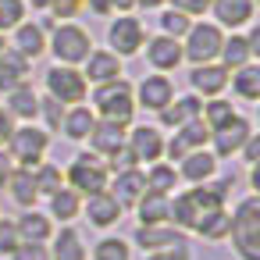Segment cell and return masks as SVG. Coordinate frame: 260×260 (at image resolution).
Listing matches in <instances>:
<instances>
[{"instance_id":"1","label":"cell","mask_w":260,"mask_h":260,"mask_svg":"<svg viewBox=\"0 0 260 260\" xmlns=\"http://www.w3.org/2000/svg\"><path fill=\"white\" fill-rule=\"evenodd\" d=\"M228 239L242 260H260V196H242L235 203Z\"/></svg>"},{"instance_id":"2","label":"cell","mask_w":260,"mask_h":260,"mask_svg":"<svg viewBox=\"0 0 260 260\" xmlns=\"http://www.w3.org/2000/svg\"><path fill=\"white\" fill-rule=\"evenodd\" d=\"M93 114L107 118V121H118V125H128L132 114H136V96H132V82L125 79H111V82H100L93 86Z\"/></svg>"},{"instance_id":"3","label":"cell","mask_w":260,"mask_h":260,"mask_svg":"<svg viewBox=\"0 0 260 260\" xmlns=\"http://www.w3.org/2000/svg\"><path fill=\"white\" fill-rule=\"evenodd\" d=\"M47 47H50V54L57 57V64H72V68H79V64L89 57L93 40H89V32H86L82 25H75V22H61V25H50Z\"/></svg>"},{"instance_id":"4","label":"cell","mask_w":260,"mask_h":260,"mask_svg":"<svg viewBox=\"0 0 260 260\" xmlns=\"http://www.w3.org/2000/svg\"><path fill=\"white\" fill-rule=\"evenodd\" d=\"M4 150L15 160V168H36L50 150V132L40 128V125H15V132L4 143Z\"/></svg>"},{"instance_id":"5","label":"cell","mask_w":260,"mask_h":260,"mask_svg":"<svg viewBox=\"0 0 260 260\" xmlns=\"http://www.w3.org/2000/svg\"><path fill=\"white\" fill-rule=\"evenodd\" d=\"M64 178H68V189H75L79 196H93V192H104L107 189L111 171H107V164L96 153H79L64 168Z\"/></svg>"},{"instance_id":"6","label":"cell","mask_w":260,"mask_h":260,"mask_svg":"<svg viewBox=\"0 0 260 260\" xmlns=\"http://www.w3.org/2000/svg\"><path fill=\"white\" fill-rule=\"evenodd\" d=\"M221 43H224L221 25H210V22H192V25H189V32L182 36V61H192V64L217 61Z\"/></svg>"},{"instance_id":"7","label":"cell","mask_w":260,"mask_h":260,"mask_svg":"<svg viewBox=\"0 0 260 260\" xmlns=\"http://www.w3.org/2000/svg\"><path fill=\"white\" fill-rule=\"evenodd\" d=\"M43 82H47V96H54V100L64 104V107L82 104L86 93H89V82H86L82 72L72 68V64H50L47 75H43Z\"/></svg>"},{"instance_id":"8","label":"cell","mask_w":260,"mask_h":260,"mask_svg":"<svg viewBox=\"0 0 260 260\" xmlns=\"http://www.w3.org/2000/svg\"><path fill=\"white\" fill-rule=\"evenodd\" d=\"M146 43V29L139 18L132 15H118L111 25H107V50L114 57H136Z\"/></svg>"},{"instance_id":"9","label":"cell","mask_w":260,"mask_h":260,"mask_svg":"<svg viewBox=\"0 0 260 260\" xmlns=\"http://www.w3.org/2000/svg\"><path fill=\"white\" fill-rule=\"evenodd\" d=\"M189 86L200 100H214L228 89V68L217 64V61H207V64H192L189 72Z\"/></svg>"},{"instance_id":"10","label":"cell","mask_w":260,"mask_h":260,"mask_svg":"<svg viewBox=\"0 0 260 260\" xmlns=\"http://www.w3.org/2000/svg\"><path fill=\"white\" fill-rule=\"evenodd\" d=\"M207 143H210V128L196 118V121H185L182 128H175V139H164V153L171 160H182L192 150H207Z\"/></svg>"},{"instance_id":"11","label":"cell","mask_w":260,"mask_h":260,"mask_svg":"<svg viewBox=\"0 0 260 260\" xmlns=\"http://www.w3.org/2000/svg\"><path fill=\"white\" fill-rule=\"evenodd\" d=\"M125 146L132 150L136 164H157V160L164 157V136H160V128H153V125H136V128L125 136Z\"/></svg>"},{"instance_id":"12","label":"cell","mask_w":260,"mask_h":260,"mask_svg":"<svg viewBox=\"0 0 260 260\" xmlns=\"http://www.w3.org/2000/svg\"><path fill=\"white\" fill-rule=\"evenodd\" d=\"M132 96H136V104H143L146 111H157V114H160V111L175 100V86H171L168 75L153 72V75H143V79H139V89H136Z\"/></svg>"},{"instance_id":"13","label":"cell","mask_w":260,"mask_h":260,"mask_svg":"<svg viewBox=\"0 0 260 260\" xmlns=\"http://www.w3.org/2000/svg\"><path fill=\"white\" fill-rule=\"evenodd\" d=\"M136 246L143 253H157V249H171V246H185V232L175 224H139L136 228Z\"/></svg>"},{"instance_id":"14","label":"cell","mask_w":260,"mask_h":260,"mask_svg":"<svg viewBox=\"0 0 260 260\" xmlns=\"http://www.w3.org/2000/svg\"><path fill=\"white\" fill-rule=\"evenodd\" d=\"M249 136H253V125H249L242 114H235V121H232V125H224V128L210 132V146H214L210 153H214V157H235Z\"/></svg>"},{"instance_id":"15","label":"cell","mask_w":260,"mask_h":260,"mask_svg":"<svg viewBox=\"0 0 260 260\" xmlns=\"http://www.w3.org/2000/svg\"><path fill=\"white\" fill-rule=\"evenodd\" d=\"M125 125H118V121H107V118H96V125H93V132L86 136V143H89V153H96L100 160L104 157H111L114 150H121L125 146Z\"/></svg>"},{"instance_id":"16","label":"cell","mask_w":260,"mask_h":260,"mask_svg":"<svg viewBox=\"0 0 260 260\" xmlns=\"http://www.w3.org/2000/svg\"><path fill=\"white\" fill-rule=\"evenodd\" d=\"M143 47H146V61H150L160 75H168V72H175V68L182 64V40L153 36V40H146Z\"/></svg>"},{"instance_id":"17","label":"cell","mask_w":260,"mask_h":260,"mask_svg":"<svg viewBox=\"0 0 260 260\" xmlns=\"http://www.w3.org/2000/svg\"><path fill=\"white\" fill-rule=\"evenodd\" d=\"M178 178H185V182H192V185H203V182H210L214 175H217V157L210 153V150H192V153H185L182 160H178Z\"/></svg>"},{"instance_id":"18","label":"cell","mask_w":260,"mask_h":260,"mask_svg":"<svg viewBox=\"0 0 260 260\" xmlns=\"http://www.w3.org/2000/svg\"><path fill=\"white\" fill-rule=\"evenodd\" d=\"M86 64V72H82V79L86 82H93V86H100V82H111V79H121V57H114L111 50H89V57L82 61Z\"/></svg>"},{"instance_id":"19","label":"cell","mask_w":260,"mask_h":260,"mask_svg":"<svg viewBox=\"0 0 260 260\" xmlns=\"http://www.w3.org/2000/svg\"><path fill=\"white\" fill-rule=\"evenodd\" d=\"M121 203L104 189V192H93V196H86V221L93 224V228H111V224H118V217H121Z\"/></svg>"},{"instance_id":"20","label":"cell","mask_w":260,"mask_h":260,"mask_svg":"<svg viewBox=\"0 0 260 260\" xmlns=\"http://www.w3.org/2000/svg\"><path fill=\"white\" fill-rule=\"evenodd\" d=\"M29 72H32L29 57H22L18 50H4L0 54V93H11L22 82H29Z\"/></svg>"},{"instance_id":"21","label":"cell","mask_w":260,"mask_h":260,"mask_svg":"<svg viewBox=\"0 0 260 260\" xmlns=\"http://www.w3.org/2000/svg\"><path fill=\"white\" fill-rule=\"evenodd\" d=\"M210 11H214V22L217 25L239 29V25H246L253 18L256 0H210Z\"/></svg>"},{"instance_id":"22","label":"cell","mask_w":260,"mask_h":260,"mask_svg":"<svg viewBox=\"0 0 260 260\" xmlns=\"http://www.w3.org/2000/svg\"><path fill=\"white\" fill-rule=\"evenodd\" d=\"M11 50H18L22 57L36 61L40 54H47V29H43L40 22H22V25H15V47H11Z\"/></svg>"},{"instance_id":"23","label":"cell","mask_w":260,"mask_h":260,"mask_svg":"<svg viewBox=\"0 0 260 260\" xmlns=\"http://www.w3.org/2000/svg\"><path fill=\"white\" fill-rule=\"evenodd\" d=\"M11 118H22V121H36L40 118V93L32 89V82H22L18 89L8 93V107H4Z\"/></svg>"},{"instance_id":"24","label":"cell","mask_w":260,"mask_h":260,"mask_svg":"<svg viewBox=\"0 0 260 260\" xmlns=\"http://www.w3.org/2000/svg\"><path fill=\"white\" fill-rule=\"evenodd\" d=\"M200 111H203V100H200L196 93H185V96H175V100L160 111V121H164L168 128H182L185 121H196Z\"/></svg>"},{"instance_id":"25","label":"cell","mask_w":260,"mask_h":260,"mask_svg":"<svg viewBox=\"0 0 260 260\" xmlns=\"http://www.w3.org/2000/svg\"><path fill=\"white\" fill-rule=\"evenodd\" d=\"M228 86H232V93H235L239 100H249V104L260 100V64L249 61V64L228 72Z\"/></svg>"},{"instance_id":"26","label":"cell","mask_w":260,"mask_h":260,"mask_svg":"<svg viewBox=\"0 0 260 260\" xmlns=\"http://www.w3.org/2000/svg\"><path fill=\"white\" fill-rule=\"evenodd\" d=\"M15 224H18L22 242H47V239L54 235V221H50L43 210H36V207L22 210V217H18Z\"/></svg>"},{"instance_id":"27","label":"cell","mask_w":260,"mask_h":260,"mask_svg":"<svg viewBox=\"0 0 260 260\" xmlns=\"http://www.w3.org/2000/svg\"><path fill=\"white\" fill-rule=\"evenodd\" d=\"M93 125H96V114H93L86 104L68 107L64 118H61V132H64L68 139H75V143H86V136L93 132Z\"/></svg>"},{"instance_id":"28","label":"cell","mask_w":260,"mask_h":260,"mask_svg":"<svg viewBox=\"0 0 260 260\" xmlns=\"http://www.w3.org/2000/svg\"><path fill=\"white\" fill-rule=\"evenodd\" d=\"M121 207L125 203H136L143 192H146V178H143V168H128V171H121V175H114V185L107 189Z\"/></svg>"},{"instance_id":"29","label":"cell","mask_w":260,"mask_h":260,"mask_svg":"<svg viewBox=\"0 0 260 260\" xmlns=\"http://www.w3.org/2000/svg\"><path fill=\"white\" fill-rule=\"evenodd\" d=\"M168 203H171V196L146 189V192H143V196L136 200V214H139V224H168Z\"/></svg>"},{"instance_id":"30","label":"cell","mask_w":260,"mask_h":260,"mask_svg":"<svg viewBox=\"0 0 260 260\" xmlns=\"http://www.w3.org/2000/svg\"><path fill=\"white\" fill-rule=\"evenodd\" d=\"M50 242H54V246H47L50 249V260H86V246H82V235L75 228L54 232Z\"/></svg>"},{"instance_id":"31","label":"cell","mask_w":260,"mask_h":260,"mask_svg":"<svg viewBox=\"0 0 260 260\" xmlns=\"http://www.w3.org/2000/svg\"><path fill=\"white\" fill-rule=\"evenodd\" d=\"M82 214V196L75 192V189H68V185H61L54 196H50V221H61V224H68V221H75Z\"/></svg>"},{"instance_id":"32","label":"cell","mask_w":260,"mask_h":260,"mask_svg":"<svg viewBox=\"0 0 260 260\" xmlns=\"http://www.w3.org/2000/svg\"><path fill=\"white\" fill-rule=\"evenodd\" d=\"M4 189L11 192V200H15L22 210L36 207V200H40V196H36V182H32V171H29V168H15Z\"/></svg>"},{"instance_id":"33","label":"cell","mask_w":260,"mask_h":260,"mask_svg":"<svg viewBox=\"0 0 260 260\" xmlns=\"http://www.w3.org/2000/svg\"><path fill=\"white\" fill-rule=\"evenodd\" d=\"M228 224H232V214H228L224 207H217V210H207V214H200V221L192 224V232H196L200 239L221 242V239H228Z\"/></svg>"},{"instance_id":"34","label":"cell","mask_w":260,"mask_h":260,"mask_svg":"<svg viewBox=\"0 0 260 260\" xmlns=\"http://www.w3.org/2000/svg\"><path fill=\"white\" fill-rule=\"evenodd\" d=\"M200 121H203L210 132H217V128L232 125V121H235V107H232V100H221V96H214V100H203Z\"/></svg>"},{"instance_id":"35","label":"cell","mask_w":260,"mask_h":260,"mask_svg":"<svg viewBox=\"0 0 260 260\" xmlns=\"http://www.w3.org/2000/svg\"><path fill=\"white\" fill-rule=\"evenodd\" d=\"M143 178H146V189H153V192H175V185L182 182L178 178V171H175V164H164V160H157V164H146V171H143Z\"/></svg>"},{"instance_id":"36","label":"cell","mask_w":260,"mask_h":260,"mask_svg":"<svg viewBox=\"0 0 260 260\" xmlns=\"http://www.w3.org/2000/svg\"><path fill=\"white\" fill-rule=\"evenodd\" d=\"M217 57H221L217 64H224L228 72H235V68H242V64L253 61V54H249V47H246V36H239V32H232V36L221 43V54H217Z\"/></svg>"},{"instance_id":"37","label":"cell","mask_w":260,"mask_h":260,"mask_svg":"<svg viewBox=\"0 0 260 260\" xmlns=\"http://www.w3.org/2000/svg\"><path fill=\"white\" fill-rule=\"evenodd\" d=\"M32 171V182H36V196H54L61 185H64V171L57 168V164H47V160H40L36 168H29Z\"/></svg>"},{"instance_id":"38","label":"cell","mask_w":260,"mask_h":260,"mask_svg":"<svg viewBox=\"0 0 260 260\" xmlns=\"http://www.w3.org/2000/svg\"><path fill=\"white\" fill-rule=\"evenodd\" d=\"M93 260H132V246L121 235H104L93 246Z\"/></svg>"},{"instance_id":"39","label":"cell","mask_w":260,"mask_h":260,"mask_svg":"<svg viewBox=\"0 0 260 260\" xmlns=\"http://www.w3.org/2000/svg\"><path fill=\"white\" fill-rule=\"evenodd\" d=\"M157 25H160V36H171V40H182L185 32H189V25H192V18L189 15H182V11H175V8H168L160 18H157Z\"/></svg>"},{"instance_id":"40","label":"cell","mask_w":260,"mask_h":260,"mask_svg":"<svg viewBox=\"0 0 260 260\" xmlns=\"http://www.w3.org/2000/svg\"><path fill=\"white\" fill-rule=\"evenodd\" d=\"M25 22V0H0V36Z\"/></svg>"},{"instance_id":"41","label":"cell","mask_w":260,"mask_h":260,"mask_svg":"<svg viewBox=\"0 0 260 260\" xmlns=\"http://www.w3.org/2000/svg\"><path fill=\"white\" fill-rule=\"evenodd\" d=\"M40 118L47 121V132H61V118H64V104H57L54 96H40Z\"/></svg>"},{"instance_id":"42","label":"cell","mask_w":260,"mask_h":260,"mask_svg":"<svg viewBox=\"0 0 260 260\" xmlns=\"http://www.w3.org/2000/svg\"><path fill=\"white\" fill-rule=\"evenodd\" d=\"M22 246V235H18V224L11 217H0V256H11L15 249Z\"/></svg>"},{"instance_id":"43","label":"cell","mask_w":260,"mask_h":260,"mask_svg":"<svg viewBox=\"0 0 260 260\" xmlns=\"http://www.w3.org/2000/svg\"><path fill=\"white\" fill-rule=\"evenodd\" d=\"M47 11H50V22H72L82 11V0H47Z\"/></svg>"},{"instance_id":"44","label":"cell","mask_w":260,"mask_h":260,"mask_svg":"<svg viewBox=\"0 0 260 260\" xmlns=\"http://www.w3.org/2000/svg\"><path fill=\"white\" fill-rule=\"evenodd\" d=\"M11 260H50V249H47V242H22L11 253Z\"/></svg>"},{"instance_id":"45","label":"cell","mask_w":260,"mask_h":260,"mask_svg":"<svg viewBox=\"0 0 260 260\" xmlns=\"http://www.w3.org/2000/svg\"><path fill=\"white\" fill-rule=\"evenodd\" d=\"M171 8L182 11V15H189V18H203L210 11V0H171Z\"/></svg>"},{"instance_id":"46","label":"cell","mask_w":260,"mask_h":260,"mask_svg":"<svg viewBox=\"0 0 260 260\" xmlns=\"http://www.w3.org/2000/svg\"><path fill=\"white\" fill-rule=\"evenodd\" d=\"M146 260H192V249H189V242H185V246H171V249L146 253Z\"/></svg>"},{"instance_id":"47","label":"cell","mask_w":260,"mask_h":260,"mask_svg":"<svg viewBox=\"0 0 260 260\" xmlns=\"http://www.w3.org/2000/svg\"><path fill=\"white\" fill-rule=\"evenodd\" d=\"M242 157H246V164L253 168V164H260V136H249L246 143H242V150H239Z\"/></svg>"},{"instance_id":"48","label":"cell","mask_w":260,"mask_h":260,"mask_svg":"<svg viewBox=\"0 0 260 260\" xmlns=\"http://www.w3.org/2000/svg\"><path fill=\"white\" fill-rule=\"evenodd\" d=\"M11 171H15V160L8 157V150L0 146V189L8 185V178H11Z\"/></svg>"},{"instance_id":"49","label":"cell","mask_w":260,"mask_h":260,"mask_svg":"<svg viewBox=\"0 0 260 260\" xmlns=\"http://www.w3.org/2000/svg\"><path fill=\"white\" fill-rule=\"evenodd\" d=\"M11 132H15V118H11L4 107H0V146H4V143L11 139Z\"/></svg>"},{"instance_id":"50","label":"cell","mask_w":260,"mask_h":260,"mask_svg":"<svg viewBox=\"0 0 260 260\" xmlns=\"http://www.w3.org/2000/svg\"><path fill=\"white\" fill-rule=\"evenodd\" d=\"M82 8H89L93 15H111V4H107V0H82Z\"/></svg>"},{"instance_id":"51","label":"cell","mask_w":260,"mask_h":260,"mask_svg":"<svg viewBox=\"0 0 260 260\" xmlns=\"http://www.w3.org/2000/svg\"><path fill=\"white\" fill-rule=\"evenodd\" d=\"M111 4V11H118V15H128L132 8H136V0H107Z\"/></svg>"},{"instance_id":"52","label":"cell","mask_w":260,"mask_h":260,"mask_svg":"<svg viewBox=\"0 0 260 260\" xmlns=\"http://www.w3.org/2000/svg\"><path fill=\"white\" fill-rule=\"evenodd\" d=\"M164 0H136V8H143V11H153V8H160Z\"/></svg>"},{"instance_id":"53","label":"cell","mask_w":260,"mask_h":260,"mask_svg":"<svg viewBox=\"0 0 260 260\" xmlns=\"http://www.w3.org/2000/svg\"><path fill=\"white\" fill-rule=\"evenodd\" d=\"M4 50H8V43H4V36H0V54H4Z\"/></svg>"}]
</instances>
